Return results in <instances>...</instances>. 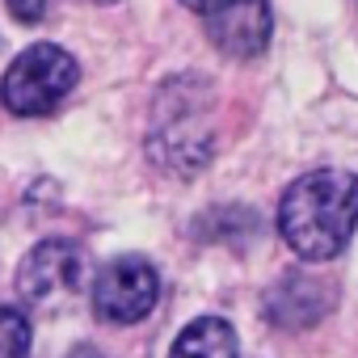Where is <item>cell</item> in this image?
<instances>
[{
  "mask_svg": "<svg viewBox=\"0 0 358 358\" xmlns=\"http://www.w3.org/2000/svg\"><path fill=\"white\" fill-rule=\"evenodd\" d=\"M358 228V177L345 169H312L282 190L278 232L295 257L333 262Z\"/></svg>",
  "mask_w": 358,
  "mask_h": 358,
  "instance_id": "cell-1",
  "label": "cell"
},
{
  "mask_svg": "<svg viewBox=\"0 0 358 358\" xmlns=\"http://www.w3.org/2000/svg\"><path fill=\"white\" fill-rule=\"evenodd\" d=\"M76 59L55 47V43H30L5 72L0 85V101L17 118H38V114H55L64 106V97L76 89Z\"/></svg>",
  "mask_w": 358,
  "mask_h": 358,
  "instance_id": "cell-2",
  "label": "cell"
},
{
  "mask_svg": "<svg viewBox=\"0 0 358 358\" xmlns=\"http://www.w3.org/2000/svg\"><path fill=\"white\" fill-rule=\"evenodd\" d=\"M89 278V257L76 241H43L34 245L22 266H17V295L30 303V308H43V312H55L64 308L68 299L80 295Z\"/></svg>",
  "mask_w": 358,
  "mask_h": 358,
  "instance_id": "cell-3",
  "label": "cell"
},
{
  "mask_svg": "<svg viewBox=\"0 0 358 358\" xmlns=\"http://www.w3.org/2000/svg\"><path fill=\"white\" fill-rule=\"evenodd\" d=\"M160 299V274L148 257L122 253L93 278V312L110 324H139Z\"/></svg>",
  "mask_w": 358,
  "mask_h": 358,
  "instance_id": "cell-4",
  "label": "cell"
},
{
  "mask_svg": "<svg viewBox=\"0 0 358 358\" xmlns=\"http://www.w3.org/2000/svg\"><path fill=\"white\" fill-rule=\"evenodd\" d=\"M207 34L220 55L228 59H253L270 47L274 34V13L270 0H211L203 9Z\"/></svg>",
  "mask_w": 358,
  "mask_h": 358,
  "instance_id": "cell-5",
  "label": "cell"
},
{
  "mask_svg": "<svg viewBox=\"0 0 358 358\" xmlns=\"http://www.w3.org/2000/svg\"><path fill=\"white\" fill-rule=\"evenodd\" d=\"M333 282H324L320 274H303V270H287L262 299V312L270 324L278 329H308L316 324L329 308H333Z\"/></svg>",
  "mask_w": 358,
  "mask_h": 358,
  "instance_id": "cell-6",
  "label": "cell"
},
{
  "mask_svg": "<svg viewBox=\"0 0 358 358\" xmlns=\"http://www.w3.org/2000/svg\"><path fill=\"white\" fill-rule=\"evenodd\" d=\"M169 358H241L236 329L224 316H199L177 333Z\"/></svg>",
  "mask_w": 358,
  "mask_h": 358,
  "instance_id": "cell-7",
  "label": "cell"
},
{
  "mask_svg": "<svg viewBox=\"0 0 358 358\" xmlns=\"http://www.w3.org/2000/svg\"><path fill=\"white\" fill-rule=\"evenodd\" d=\"M0 358H30V316L22 308H0Z\"/></svg>",
  "mask_w": 358,
  "mask_h": 358,
  "instance_id": "cell-8",
  "label": "cell"
},
{
  "mask_svg": "<svg viewBox=\"0 0 358 358\" xmlns=\"http://www.w3.org/2000/svg\"><path fill=\"white\" fill-rule=\"evenodd\" d=\"M9 5V13L22 22V26H34V22H43V13H47V0H5Z\"/></svg>",
  "mask_w": 358,
  "mask_h": 358,
  "instance_id": "cell-9",
  "label": "cell"
},
{
  "mask_svg": "<svg viewBox=\"0 0 358 358\" xmlns=\"http://www.w3.org/2000/svg\"><path fill=\"white\" fill-rule=\"evenodd\" d=\"M68 358H106V354H101L97 345H72V354H68Z\"/></svg>",
  "mask_w": 358,
  "mask_h": 358,
  "instance_id": "cell-10",
  "label": "cell"
},
{
  "mask_svg": "<svg viewBox=\"0 0 358 358\" xmlns=\"http://www.w3.org/2000/svg\"><path fill=\"white\" fill-rule=\"evenodd\" d=\"M182 5H186V9H194V13H203V9L211 5V0H182Z\"/></svg>",
  "mask_w": 358,
  "mask_h": 358,
  "instance_id": "cell-11",
  "label": "cell"
},
{
  "mask_svg": "<svg viewBox=\"0 0 358 358\" xmlns=\"http://www.w3.org/2000/svg\"><path fill=\"white\" fill-rule=\"evenodd\" d=\"M354 5H358V0H354Z\"/></svg>",
  "mask_w": 358,
  "mask_h": 358,
  "instance_id": "cell-12",
  "label": "cell"
}]
</instances>
